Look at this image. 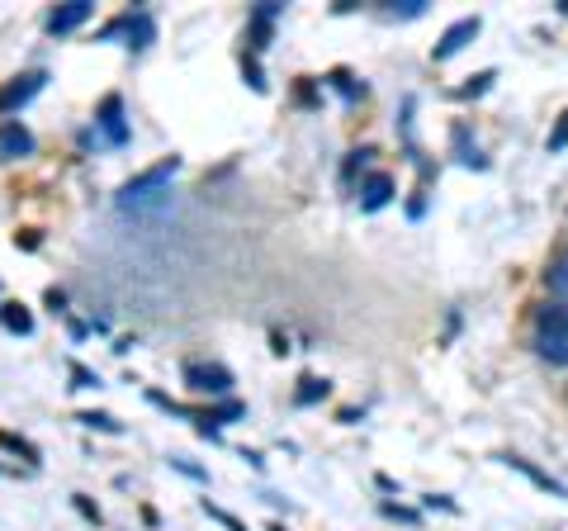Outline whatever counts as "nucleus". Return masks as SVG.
Returning <instances> with one entry per match:
<instances>
[{"mask_svg": "<svg viewBox=\"0 0 568 531\" xmlns=\"http://www.w3.org/2000/svg\"><path fill=\"white\" fill-rule=\"evenodd\" d=\"M180 171V157H166V162H157L152 171H142V176H133V181L119 190V209H142V204H152L157 195H171L166 185H171V176Z\"/></svg>", "mask_w": 568, "mask_h": 531, "instance_id": "1", "label": "nucleus"}, {"mask_svg": "<svg viewBox=\"0 0 568 531\" xmlns=\"http://www.w3.org/2000/svg\"><path fill=\"white\" fill-rule=\"evenodd\" d=\"M0 323L10 332H34V318L24 313V304H0Z\"/></svg>", "mask_w": 568, "mask_h": 531, "instance_id": "14", "label": "nucleus"}, {"mask_svg": "<svg viewBox=\"0 0 568 531\" xmlns=\"http://www.w3.org/2000/svg\"><path fill=\"white\" fill-rule=\"evenodd\" d=\"M327 380H318V375H303L299 380V394H294V403H299V408H313V403L318 399H327Z\"/></svg>", "mask_w": 568, "mask_h": 531, "instance_id": "12", "label": "nucleus"}, {"mask_svg": "<svg viewBox=\"0 0 568 531\" xmlns=\"http://www.w3.org/2000/svg\"><path fill=\"white\" fill-rule=\"evenodd\" d=\"M185 385L195 394H213V399H228L232 394V370L218 361H190L185 366Z\"/></svg>", "mask_w": 568, "mask_h": 531, "instance_id": "2", "label": "nucleus"}, {"mask_svg": "<svg viewBox=\"0 0 568 531\" xmlns=\"http://www.w3.org/2000/svg\"><path fill=\"white\" fill-rule=\"evenodd\" d=\"M550 285H554V290H568V257H564V261H559V266H554V271H550Z\"/></svg>", "mask_w": 568, "mask_h": 531, "instance_id": "22", "label": "nucleus"}, {"mask_svg": "<svg viewBox=\"0 0 568 531\" xmlns=\"http://www.w3.org/2000/svg\"><path fill=\"white\" fill-rule=\"evenodd\" d=\"M29 152H34V133L24 129V124H15V119H10V124L0 129V157L10 162V157H29Z\"/></svg>", "mask_w": 568, "mask_h": 531, "instance_id": "8", "label": "nucleus"}, {"mask_svg": "<svg viewBox=\"0 0 568 531\" xmlns=\"http://www.w3.org/2000/svg\"><path fill=\"white\" fill-rule=\"evenodd\" d=\"M242 413H247L242 403H223V408H213L209 418H204V427H209V422H237V418H242Z\"/></svg>", "mask_w": 568, "mask_h": 531, "instance_id": "17", "label": "nucleus"}, {"mask_svg": "<svg viewBox=\"0 0 568 531\" xmlns=\"http://www.w3.org/2000/svg\"><path fill=\"white\" fill-rule=\"evenodd\" d=\"M559 10H564V15H568V0H559Z\"/></svg>", "mask_w": 568, "mask_h": 531, "instance_id": "28", "label": "nucleus"}, {"mask_svg": "<svg viewBox=\"0 0 568 531\" xmlns=\"http://www.w3.org/2000/svg\"><path fill=\"white\" fill-rule=\"evenodd\" d=\"M426 508H445V513H460V503H450L445 494H431V498H426Z\"/></svg>", "mask_w": 568, "mask_h": 531, "instance_id": "23", "label": "nucleus"}, {"mask_svg": "<svg viewBox=\"0 0 568 531\" xmlns=\"http://www.w3.org/2000/svg\"><path fill=\"white\" fill-rule=\"evenodd\" d=\"M76 385H81V389H90V385H100V380H95L90 370H81V366H76Z\"/></svg>", "mask_w": 568, "mask_h": 531, "instance_id": "27", "label": "nucleus"}, {"mask_svg": "<svg viewBox=\"0 0 568 531\" xmlns=\"http://www.w3.org/2000/svg\"><path fill=\"white\" fill-rule=\"evenodd\" d=\"M204 513H209V517H218V522H223V527H228V531H247V527H242V522H237V517H232V513H218V508H209V503H204Z\"/></svg>", "mask_w": 568, "mask_h": 531, "instance_id": "21", "label": "nucleus"}, {"mask_svg": "<svg viewBox=\"0 0 568 531\" xmlns=\"http://www.w3.org/2000/svg\"><path fill=\"white\" fill-rule=\"evenodd\" d=\"M95 124H100V133H105L114 147L128 143V124H124V100L119 95H105V105H100V114H95Z\"/></svg>", "mask_w": 568, "mask_h": 531, "instance_id": "5", "label": "nucleus"}, {"mask_svg": "<svg viewBox=\"0 0 568 531\" xmlns=\"http://www.w3.org/2000/svg\"><path fill=\"white\" fill-rule=\"evenodd\" d=\"M455 157H460L464 166H474V171H483V166H488V157H483L479 147H469V129H455Z\"/></svg>", "mask_w": 568, "mask_h": 531, "instance_id": "13", "label": "nucleus"}, {"mask_svg": "<svg viewBox=\"0 0 568 531\" xmlns=\"http://www.w3.org/2000/svg\"><path fill=\"white\" fill-rule=\"evenodd\" d=\"M535 351H540L545 361H554V366H568V337H540Z\"/></svg>", "mask_w": 568, "mask_h": 531, "instance_id": "15", "label": "nucleus"}, {"mask_svg": "<svg viewBox=\"0 0 568 531\" xmlns=\"http://www.w3.org/2000/svg\"><path fill=\"white\" fill-rule=\"evenodd\" d=\"M81 422H86V427H100V432H114V437L124 432V427H119V422L109 418V413H81Z\"/></svg>", "mask_w": 568, "mask_h": 531, "instance_id": "18", "label": "nucleus"}, {"mask_svg": "<svg viewBox=\"0 0 568 531\" xmlns=\"http://www.w3.org/2000/svg\"><path fill=\"white\" fill-rule=\"evenodd\" d=\"M114 24H119V29H128V48H147V43L157 38V24H152V15H147V10L114 19Z\"/></svg>", "mask_w": 568, "mask_h": 531, "instance_id": "10", "label": "nucleus"}, {"mask_svg": "<svg viewBox=\"0 0 568 531\" xmlns=\"http://www.w3.org/2000/svg\"><path fill=\"white\" fill-rule=\"evenodd\" d=\"M247 81H251V91H266V76H261L256 62H247Z\"/></svg>", "mask_w": 568, "mask_h": 531, "instance_id": "25", "label": "nucleus"}, {"mask_svg": "<svg viewBox=\"0 0 568 531\" xmlns=\"http://www.w3.org/2000/svg\"><path fill=\"white\" fill-rule=\"evenodd\" d=\"M479 29H483V19H479V15L455 19V24H450V29L441 34V43L431 48V57H436V62H445V57H455V53L464 48V43H469V38H479Z\"/></svg>", "mask_w": 568, "mask_h": 531, "instance_id": "3", "label": "nucleus"}, {"mask_svg": "<svg viewBox=\"0 0 568 531\" xmlns=\"http://www.w3.org/2000/svg\"><path fill=\"white\" fill-rule=\"evenodd\" d=\"M332 86H337V91L346 95V100H360V95H365V86H355V81H351L346 72H332Z\"/></svg>", "mask_w": 568, "mask_h": 531, "instance_id": "19", "label": "nucleus"}, {"mask_svg": "<svg viewBox=\"0 0 568 531\" xmlns=\"http://www.w3.org/2000/svg\"><path fill=\"white\" fill-rule=\"evenodd\" d=\"M389 15H398V19H417V15H426V0H403V5H389Z\"/></svg>", "mask_w": 568, "mask_h": 531, "instance_id": "20", "label": "nucleus"}, {"mask_svg": "<svg viewBox=\"0 0 568 531\" xmlns=\"http://www.w3.org/2000/svg\"><path fill=\"white\" fill-rule=\"evenodd\" d=\"M502 465H507V470H521V475L531 479V484H540L545 494H554V498H568V484H559V479H550V475H545V470H535L531 460H521V456H502Z\"/></svg>", "mask_w": 568, "mask_h": 531, "instance_id": "9", "label": "nucleus"}, {"mask_svg": "<svg viewBox=\"0 0 568 531\" xmlns=\"http://www.w3.org/2000/svg\"><path fill=\"white\" fill-rule=\"evenodd\" d=\"M493 81H497V72H479V76H474V86H460L455 95H460V100H474V95H483Z\"/></svg>", "mask_w": 568, "mask_h": 531, "instance_id": "16", "label": "nucleus"}, {"mask_svg": "<svg viewBox=\"0 0 568 531\" xmlns=\"http://www.w3.org/2000/svg\"><path fill=\"white\" fill-rule=\"evenodd\" d=\"M384 513L398 517V522H417V513H412V508H398V503H384Z\"/></svg>", "mask_w": 568, "mask_h": 531, "instance_id": "24", "label": "nucleus"}, {"mask_svg": "<svg viewBox=\"0 0 568 531\" xmlns=\"http://www.w3.org/2000/svg\"><path fill=\"white\" fill-rule=\"evenodd\" d=\"M564 143H568V114H564V124L550 133V147H564Z\"/></svg>", "mask_w": 568, "mask_h": 531, "instance_id": "26", "label": "nucleus"}, {"mask_svg": "<svg viewBox=\"0 0 568 531\" xmlns=\"http://www.w3.org/2000/svg\"><path fill=\"white\" fill-rule=\"evenodd\" d=\"M535 328H540V337H568V304L535 309Z\"/></svg>", "mask_w": 568, "mask_h": 531, "instance_id": "11", "label": "nucleus"}, {"mask_svg": "<svg viewBox=\"0 0 568 531\" xmlns=\"http://www.w3.org/2000/svg\"><path fill=\"white\" fill-rule=\"evenodd\" d=\"M43 81H48L43 72H24V76H15V81H10V86L0 91V114L24 110V105H29V100H34V95L43 91Z\"/></svg>", "mask_w": 568, "mask_h": 531, "instance_id": "4", "label": "nucleus"}, {"mask_svg": "<svg viewBox=\"0 0 568 531\" xmlns=\"http://www.w3.org/2000/svg\"><path fill=\"white\" fill-rule=\"evenodd\" d=\"M389 200H393V176L374 171L370 181L360 185V209H365V214H374V209H384Z\"/></svg>", "mask_w": 568, "mask_h": 531, "instance_id": "7", "label": "nucleus"}, {"mask_svg": "<svg viewBox=\"0 0 568 531\" xmlns=\"http://www.w3.org/2000/svg\"><path fill=\"white\" fill-rule=\"evenodd\" d=\"M90 15H95V5H90V0H67L62 10L48 15V34H71V29H81Z\"/></svg>", "mask_w": 568, "mask_h": 531, "instance_id": "6", "label": "nucleus"}]
</instances>
